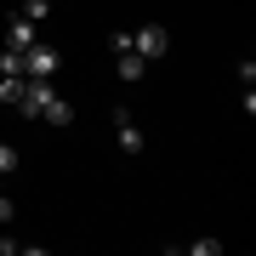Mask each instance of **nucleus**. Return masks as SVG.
<instances>
[{
	"label": "nucleus",
	"mask_w": 256,
	"mask_h": 256,
	"mask_svg": "<svg viewBox=\"0 0 256 256\" xmlns=\"http://www.w3.org/2000/svg\"><path fill=\"white\" fill-rule=\"evenodd\" d=\"M23 74H28V80H52V74H57V46L34 40V46L23 52Z\"/></svg>",
	"instance_id": "nucleus-1"
},
{
	"label": "nucleus",
	"mask_w": 256,
	"mask_h": 256,
	"mask_svg": "<svg viewBox=\"0 0 256 256\" xmlns=\"http://www.w3.org/2000/svg\"><path fill=\"white\" fill-rule=\"evenodd\" d=\"M114 137H120V154H142L148 137H142V126L131 120V108H114Z\"/></svg>",
	"instance_id": "nucleus-2"
},
{
	"label": "nucleus",
	"mask_w": 256,
	"mask_h": 256,
	"mask_svg": "<svg viewBox=\"0 0 256 256\" xmlns=\"http://www.w3.org/2000/svg\"><path fill=\"white\" fill-rule=\"evenodd\" d=\"M165 46H171V34H165L160 23H148V28L131 34V52H137V57H165Z\"/></svg>",
	"instance_id": "nucleus-3"
},
{
	"label": "nucleus",
	"mask_w": 256,
	"mask_h": 256,
	"mask_svg": "<svg viewBox=\"0 0 256 256\" xmlns=\"http://www.w3.org/2000/svg\"><path fill=\"white\" fill-rule=\"evenodd\" d=\"M52 97H57V92H52V80H28V74H23V97H18V114H40Z\"/></svg>",
	"instance_id": "nucleus-4"
},
{
	"label": "nucleus",
	"mask_w": 256,
	"mask_h": 256,
	"mask_svg": "<svg viewBox=\"0 0 256 256\" xmlns=\"http://www.w3.org/2000/svg\"><path fill=\"white\" fill-rule=\"evenodd\" d=\"M34 28H40V23H28V18H12V28H6V52H28V46L40 40Z\"/></svg>",
	"instance_id": "nucleus-5"
},
{
	"label": "nucleus",
	"mask_w": 256,
	"mask_h": 256,
	"mask_svg": "<svg viewBox=\"0 0 256 256\" xmlns=\"http://www.w3.org/2000/svg\"><path fill=\"white\" fill-rule=\"evenodd\" d=\"M114 68H120V80H126V86H137V80H142V68H148V57H137V52H120V63H114Z\"/></svg>",
	"instance_id": "nucleus-6"
},
{
	"label": "nucleus",
	"mask_w": 256,
	"mask_h": 256,
	"mask_svg": "<svg viewBox=\"0 0 256 256\" xmlns=\"http://www.w3.org/2000/svg\"><path fill=\"white\" fill-rule=\"evenodd\" d=\"M40 120H52V126H74V102H63V97H52L46 108H40Z\"/></svg>",
	"instance_id": "nucleus-7"
},
{
	"label": "nucleus",
	"mask_w": 256,
	"mask_h": 256,
	"mask_svg": "<svg viewBox=\"0 0 256 256\" xmlns=\"http://www.w3.org/2000/svg\"><path fill=\"white\" fill-rule=\"evenodd\" d=\"M18 97H23V74H0V102L18 108Z\"/></svg>",
	"instance_id": "nucleus-8"
},
{
	"label": "nucleus",
	"mask_w": 256,
	"mask_h": 256,
	"mask_svg": "<svg viewBox=\"0 0 256 256\" xmlns=\"http://www.w3.org/2000/svg\"><path fill=\"white\" fill-rule=\"evenodd\" d=\"M18 18H28V23H46L52 18V0H23V12Z\"/></svg>",
	"instance_id": "nucleus-9"
},
{
	"label": "nucleus",
	"mask_w": 256,
	"mask_h": 256,
	"mask_svg": "<svg viewBox=\"0 0 256 256\" xmlns=\"http://www.w3.org/2000/svg\"><path fill=\"white\" fill-rule=\"evenodd\" d=\"M12 171H18V148L0 142V176H12Z\"/></svg>",
	"instance_id": "nucleus-10"
},
{
	"label": "nucleus",
	"mask_w": 256,
	"mask_h": 256,
	"mask_svg": "<svg viewBox=\"0 0 256 256\" xmlns=\"http://www.w3.org/2000/svg\"><path fill=\"white\" fill-rule=\"evenodd\" d=\"M0 74H23V52H0Z\"/></svg>",
	"instance_id": "nucleus-11"
},
{
	"label": "nucleus",
	"mask_w": 256,
	"mask_h": 256,
	"mask_svg": "<svg viewBox=\"0 0 256 256\" xmlns=\"http://www.w3.org/2000/svg\"><path fill=\"white\" fill-rule=\"evenodd\" d=\"M188 250H194V256H216V250H222V239H194Z\"/></svg>",
	"instance_id": "nucleus-12"
},
{
	"label": "nucleus",
	"mask_w": 256,
	"mask_h": 256,
	"mask_svg": "<svg viewBox=\"0 0 256 256\" xmlns=\"http://www.w3.org/2000/svg\"><path fill=\"white\" fill-rule=\"evenodd\" d=\"M6 222H12V200L0 194V228H6Z\"/></svg>",
	"instance_id": "nucleus-13"
}]
</instances>
